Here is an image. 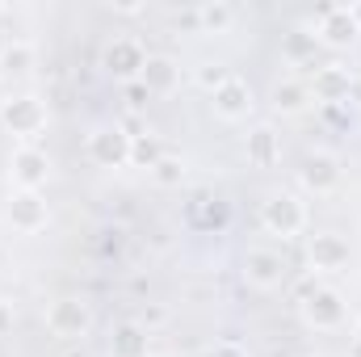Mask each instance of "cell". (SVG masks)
Masks as SVG:
<instances>
[{
    "instance_id": "1",
    "label": "cell",
    "mask_w": 361,
    "mask_h": 357,
    "mask_svg": "<svg viewBox=\"0 0 361 357\" xmlns=\"http://www.w3.org/2000/svg\"><path fill=\"white\" fill-rule=\"evenodd\" d=\"M261 227L277 236V240H298L307 231V206L298 193H286V189H273L261 202Z\"/></svg>"
},
{
    "instance_id": "2",
    "label": "cell",
    "mask_w": 361,
    "mask_h": 357,
    "mask_svg": "<svg viewBox=\"0 0 361 357\" xmlns=\"http://www.w3.org/2000/svg\"><path fill=\"white\" fill-rule=\"evenodd\" d=\"M47 122H51V105L38 92H17V97H4V105H0V126L17 139L42 135Z\"/></svg>"
},
{
    "instance_id": "3",
    "label": "cell",
    "mask_w": 361,
    "mask_h": 357,
    "mask_svg": "<svg viewBox=\"0 0 361 357\" xmlns=\"http://www.w3.org/2000/svg\"><path fill=\"white\" fill-rule=\"evenodd\" d=\"M298 315H302V324H307L311 332H336V328H345L349 307H345V294H341L336 286H315V290L302 294Z\"/></svg>"
},
{
    "instance_id": "4",
    "label": "cell",
    "mask_w": 361,
    "mask_h": 357,
    "mask_svg": "<svg viewBox=\"0 0 361 357\" xmlns=\"http://www.w3.org/2000/svg\"><path fill=\"white\" fill-rule=\"evenodd\" d=\"M92 328V307L80 294H59L47 307V332L59 341H85Z\"/></svg>"
},
{
    "instance_id": "5",
    "label": "cell",
    "mask_w": 361,
    "mask_h": 357,
    "mask_svg": "<svg viewBox=\"0 0 361 357\" xmlns=\"http://www.w3.org/2000/svg\"><path fill=\"white\" fill-rule=\"evenodd\" d=\"M4 223L13 231H21V236H38L51 223V206L34 189H8V198H4Z\"/></svg>"
},
{
    "instance_id": "6",
    "label": "cell",
    "mask_w": 361,
    "mask_h": 357,
    "mask_svg": "<svg viewBox=\"0 0 361 357\" xmlns=\"http://www.w3.org/2000/svg\"><path fill=\"white\" fill-rule=\"evenodd\" d=\"M85 156H89L97 169H126L130 164V135L122 131V126H114V122H105V126H92L89 139H85Z\"/></svg>"
},
{
    "instance_id": "7",
    "label": "cell",
    "mask_w": 361,
    "mask_h": 357,
    "mask_svg": "<svg viewBox=\"0 0 361 357\" xmlns=\"http://www.w3.org/2000/svg\"><path fill=\"white\" fill-rule=\"evenodd\" d=\"M341 181H345L341 160H336L332 152H324V147H315V152H307V156L298 160V185H302L307 193H315V198L336 193V189H341Z\"/></svg>"
},
{
    "instance_id": "8",
    "label": "cell",
    "mask_w": 361,
    "mask_h": 357,
    "mask_svg": "<svg viewBox=\"0 0 361 357\" xmlns=\"http://www.w3.org/2000/svg\"><path fill=\"white\" fill-rule=\"evenodd\" d=\"M51 181V156L34 143H21L8 152V185L13 189H34L42 193V185Z\"/></svg>"
},
{
    "instance_id": "9",
    "label": "cell",
    "mask_w": 361,
    "mask_h": 357,
    "mask_svg": "<svg viewBox=\"0 0 361 357\" xmlns=\"http://www.w3.org/2000/svg\"><path fill=\"white\" fill-rule=\"evenodd\" d=\"M143 63H147V51H143L139 38H109L105 51H101V68L118 85H135L139 72H143Z\"/></svg>"
},
{
    "instance_id": "10",
    "label": "cell",
    "mask_w": 361,
    "mask_h": 357,
    "mask_svg": "<svg viewBox=\"0 0 361 357\" xmlns=\"http://www.w3.org/2000/svg\"><path fill=\"white\" fill-rule=\"evenodd\" d=\"M361 38V25L353 21L349 4H328L315 13V42L319 47H332V51H349Z\"/></svg>"
},
{
    "instance_id": "11",
    "label": "cell",
    "mask_w": 361,
    "mask_h": 357,
    "mask_svg": "<svg viewBox=\"0 0 361 357\" xmlns=\"http://www.w3.org/2000/svg\"><path fill=\"white\" fill-rule=\"evenodd\" d=\"M353 261V248L341 231H311L307 236V265L315 273H345Z\"/></svg>"
},
{
    "instance_id": "12",
    "label": "cell",
    "mask_w": 361,
    "mask_h": 357,
    "mask_svg": "<svg viewBox=\"0 0 361 357\" xmlns=\"http://www.w3.org/2000/svg\"><path fill=\"white\" fill-rule=\"evenodd\" d=\"M240 273H244V282H248L252 290H277V286L286 282V257H281L277 248L257 244V248H248V253L240 257Z\"/></svg>"
},
{
    "instance_id": "13",
    "label": "cell",
    "mask_w": 361,
    "mask_h": 357,
    "mask_svg": "<svg viewBox=\"0 0 361 357\" xmlns=\"http://www.w3.org/2000/svg\"><path fill=\"white\" fill-rule=\"evenodd\" d=\"M252 105H257V92H252V85L244 76H235V72L210 92V109H214L219 122H244L252 114Z\"/></svg>"
},
{
    "instance_id": "14",
    "label": "cell",
    "mask_w": 361,
    "mask_h": 357,
    "mask_svg": "<svg viewBox=\"0 0 361 357\" xmlns=\"http://www.w3.org/2000/svg\"><path fill=\"white\" fill-rule=\"evenodd\" d=\"M353 68L349 63H319L315 72H311V80H307V89L315 97V105H341V101H349V92H353Z\"/></svg>"
},
{
    "instance_id": "15",
    "label": "cell",
    "mask_w": 361,
    "mask_h": 357,
    "mask_svg": "<svg viewBox=\"0 0 361 357\" xmlns=\"http://www.w3.org/2000/svg\"><path fill=\"white\" fill-rule=\"evenodd\" d=\"M269 105H273V114H281V118H298V114H307L315 105V97L307 89V80L281 76V80H273V89H269Z\"/></svg>"
},
{
    "instance_id": "16",
    "label": "cell",
    "mask_w": 361,
    "mask_h": 357,
    "mask_svg": "<svg viewBox=\"0 0 361 357\" xmlns=\"http://www.w3.org/2000/svg\"><path fill=\"white\" fill-rule=\"evenodd\" d=\"M139 85L152 92V97H169V92H177L180 63L173 59V55H152V51H147V63H143V72H139Z\"/></svg>"
},
{
    "instance_id": "17",
    "label": "cell",
    "mask_w": 361,
    "mask_h": 357,
    "mask_svg": "<svg viewBox=\"0 0 361 357\" xmlns=\"http://www.w3.org/2000/svg\"><path fill=\"white\" fill-rule=\"evenodd\" d=\"M109 357H152V332L139 320H118L109 332Z\"/></svg>"
},
{
    "instance_id": "18",
    "label": "cell",
    "mask_w": 361,
    "mask_h": 357,
    "mask_svg": "<svg viewBox=\"0 0 361 357\" xmlns=\"http://www.w3.org/2000/svg\"><path fill=\"white\" fill-rule=\"evenodd\" d=\"M244 156H248L252 169H273L281 160V135H277V126H269V122L252 126L248 139H244Z\"/></svg>"
},
{
    "instance_id": "19",
    "label": "cell",
    "mask_w": 361,
    "mask_h": 357,
    "mask_svg": "<svg viewBox=\"0 0 361 357\" xmlns=\"http://www.w3.org/2000/svg\"><path fill=\"white\" fill-rule=\"evenodd\" d=\"M34 63H38L34 42L13 38V42H4V47H0V72H4V76H25V72H34Z\"/></svg>"
},
{
    "instance_id": "20",
    "label": "cell",
    "mask_w": 361,
    "mask_h": 357,
    "mask_svg": "<svg viewBox=\"0 0 361 357\" xmlns=\"http://www.w3.org/2000/svg\"><path fill=\"white\" fill-rule=\"evenodd\" d=\"M235 25V4H197V34H227Z\"/></svg>"
},
{
    "instance_id": "21",
    "label": "cell",
    "mask_w": 361,
    "mask_h": 357,
    "mask_svg": "<svg viewBox=\"0 0 361 357\" xmlns=\"http://www.w3.org/2000/svg\"><path fill=\"white\" fill-rule=\"evenodd\" d=\"M185 173H189V169H185V156H180V152H164V156L152 164L147 177L156 181L160 189H180V185H185Z\"/></svg>"
},
{
    "instance_id": "22",
    "label": "cell",
    "mask_w": 361,
    "mask_h": 357,
    "mask_svg": "<svg viewBox=\"0 0 361 357\" xmlns=\"http://www.w3.org/2000/svg\"><path fill=\"white\" fill-rule=\"evenodd\" d=\"M164 156V143H160V135H130V164L135 169H147L152 173V164Z\"/></svg>"
},
{
    "instance_id": "23",
    "label": "cell",
    "mask_w": 361,
    "mask_h": 357,
    "mask_svg": "<svg viewBox=\"0 0 361 357\" xmlns=\"http://www.w3.org/2000/svg\"><path fill=\"white\" fill-rule=\"evenodd\" d=\"M315 34H307V30H290L286 34V59H294V63H307V59H315Z\"/></svg>"
},
{
    "instance_id": "24",
    "label": "cell",
    "mask_w": 361,
    "mask_h": 357,
    "mask_svg": "<svg viewBox=\"0 0 361 357\" xmlns=\"http://www.w3.org/2000/svg\"><path fill=\"white\" fill-rule=\"evenodd\" d=\"M227 76H231V72H227L223 63H202V68L193 72V80H197V85H202L206 92H214L219 85H223V80H227Z\"/></svg>"
},
{
    "instance_id": "25",
    "label": "cell",
    "mask_w": 361,
    "mask_h": 357,
    "mask_svg": "<svg viewBox=\"0 0 361 357\" xmlns=\"http://www.w3.org/2000/svg\"><path fill=\"white\" fill-rule=\"evenodd\" d=\"M206 357H248V349H244L240 341H214Z\"/></svg>"
},
{
    "instance_id": "26",
    "label": "cell",
    "mask_w": 361,
    "mask_h": 357,
    "mask_svg": "<svg viewBox=\"0 0 361 357\" xmlns=\"http://www.w3.org/2000/svg\"><path fill=\"white\" fill-rule=\"evenodd\" d=\"M122 97H126V105H130V109H143L152 92H147L143 85H139V80H135V85H122Z\"/></svg>"
},
{
    "instance_id": "27",
    "label": "cell",
    "mask_w": 361,
    "mask_h": 357,
    "mask_svg": "<svg viewBox=\"0 0 361 357\" xmlns=\"http://www.w3.org/2000/svg\"><path fill=\"white\" fill-rule=\"evenodd\" d=\"M13 324H17V315H13V307H8V303L0 298V341H4L8 332H13Z\"/></svg>"
},
{
    "instance_id": "28",
    "label": "cell",
    "mask_w": 361,
    "mask_h": 357,
    "mask_svg": "<svg viewBox=\"0 0 361 357\" xmlns=\"http://www.w3.org/2000/svg\"><path fill=\"white\" fill-rule=\"evenodd\" d=\"M353 353L361 357V320H357V328H353Z\"/></svg>"
},
{
    "instance_id": "29",
    "label": "cell",
    "mask_w": 361,
    "mask_h": 357,
    "mask_svg": "<svg viewBox=\"0 0 361 357\" xmlns=\"http://www.w3.org/2000/svg\"><path fill=\"white\" fill-rule=\"evenodd\" d=\"M349 13H353V21L361 25V4H349Z\"/></svg>"
},
{
    "instance_id": "30",
    "label": "cell",
    "mask_w": 361,
    "mask_h": 357,
    "mask_svg": "<svg viewBox=\"0 0 361 357\" xmlns=\"http://www.w3.org/2000/svg\"><path fill=\"white\" fill-rule=\"evenodd\" d=\"M0 105H4V85H0Z\"/></svg>"
},
{
    "instance_id": "31",
    "label": "cell",
    "mask_w": 361,
    "mask_h": 357,
    "mask_svg": "<svg viewBox=\"0 0 361 357\" xmlns=\"http://www.w3.org/2000/svg\"><path fill=\"white\" fill-rule=\"evenodd\" d=\"M302 357H311V353H302Z\"/></svg>"
}]
</instances>
